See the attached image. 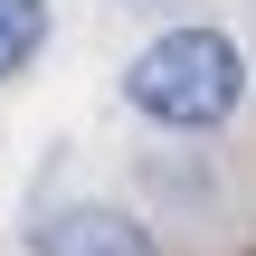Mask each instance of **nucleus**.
<instances>
[{"mask_svg":"<svg viewBox=\"0 0 256 256\" xmlns=\"http://www.w3.org/2000/svg\"><path fill=\"white\" fill-rule=\"evenodd\" d=\"M28 256H162V238L114 200H57L28 228Z\"/></svg>","mask_w":256,"mask_h":256,"instance_id":"obj_2","label":"nucleus"},{"mask_svg":"<svg viewBox=\"0 0 256 256\" xmlns=\"http://www.w3.org/2000/svg\"><path fill=\"white\" fill-rule=\"evenodd\" d=\"M48 57V0H0V86Z\"/></svg>","mask_w":256,"mask_h":256,"instance_id":"obj_3","label":"nucleus"},{"mask_svg":"<svg viewBox=\"0 0 256 256\" xmlns=\"http://www.w3.org/2000/svg\"><path fill=\"white\" fill-rule=\"evenodd\" d=\"M114 95H124V114H133V124L200 142V133H228V124L256 104V57L228 38V28L180 19V28H152V38L124 57Z\"/></svg>","mask_w":256,"mask_h":256,"instance_id":"obj_1","label":"nucleus"}]
</instances>
